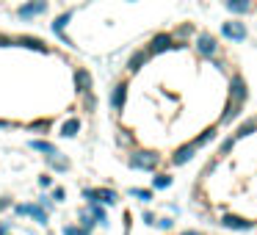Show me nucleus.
I'll return each mask as SVG.
<instances>
[{"mask_svg":"<svg viewBox=\"0 0 257 235\" xmlns=\"http://www.w3.org/2000/svg\"><path fill=\"white\" fill-rule=\"evenodd\" d=\"M127 166L136 169V172H158V166H161V155H158L155 150H130L127 155Z\"/></svg>","mask_w":257,"mask_h":235,"instance_id":"obj_1","label":"nucleus"},{"mask_svg":"<svg viewBox=\"0 0 257 235\" xmlns=\"http://www.w3.org/2000/svg\"><path fill=\"white\" fill-rule=\"evenodd\" d=\"M177 47H183V45L174 39V34H155L150 39V45H147V50H150V56H161V53L177 50Z\"/></svg>","mask_w":257,"mask_h":235,"instance_id":"obj_2","label":"nucleus"},{"mask_svg":"<svg viewBox=\"0 0 257 235\" xmlns=\"http://www.w3.org/2000/svg\"><path fill=\"white\" fill-rule=\"evenodd\" d=\"M194 47H196V53H199L202 58H216L218 56V42H216L213 34H196Z\"/></svg>","mask_w":257,"mask_h":235,"instance_id":"obj_3","label":"nucleus"},{"mask_svg":"<svg viewBox=\"0 0 257 235\" xmlns=\"http://www.w3.org/2000/svg\"><path fill=\"white\" fill-rule=\"evenodd\" d=\"M218 224L224 229H232V232H249V229H254V221H249L243 216H235V213H221Z\"/></svg>","mask_w":257,"mask_h":235,"instance_id":"obj_4","label":"nucleus"},{"mask_svg":"<svg viewBox=\"0 0 257 235\" xmlns=\"http://www.w3.org/2000/svg\"><path fill=\"white\" fill-rule=\"evenodd\" d=\"M86 202H100V205H116L119 194L113 188H83Z\"/></svg>","mask_w":257,"mask_h":235,"instance_id":"obj_5","label":"nucleus"},{"mask_svg":"<svg viewBox=\"0 0 257 235\" xmlns=\"http://www.w3.org/2000/svg\"><path fill=\"white\" fill-rule=\"evenodd\" d=\"M12 207H14L17 216H31V218H36L39 224H47V218H50V213H47L39 202H23V205H12Z\"/></svg>","mask_w":257,"mask_h":235,"instance_id":"obj_6","label":"nucleus"},{"mask_svg":"<svg viewBox=\"0 0 257 235\" xmlns=\"http://www.w3.org/2000/svg\"><path fill=\"white\" fill-rule=\"evenodd\" d=\"M196 155H199V147H196L194 141H188V144H183V147L174 150V155L169 158V163H172V166H185V163H191Z\"/></svg>","mask_w":257,"mask_h":235,"instance_id":"obj_7","label":"nucleus"},{"mask_svg":"<svg viewBox=\"0 0 257 235\" xmlns=\"http://www.w3.org/2000/svg\"><path fill=\"white\" fill-rule=\"evenodd\" d=\"M227 100H235V102H243V105H246V100H249V86H246L243 75H238V72L232 75V80H229V94H227Z\"/></svg>","mask_w":257,"mask_h":235,"instance_id":"obj_8","label":"nucleus"},{"mask_svg":"<svg viewBox=\"0 0 257 235\" xmlns=\"http://www.w3.org/2000/svg\"><path fill=\"white\" fill-rule=\"evenodd\" d=\"M47 12V0H28L25 6L17 9V17L20 20H36Z\"/></svg>","mask_w":257,"mask_h":235,"instance_id":"obj_9","label":"nucleus"},{"mask_svg":"<svg viewBox=\"0 0 257 235\" xmlns=\"http://www.w3.org/2000/svg\"><path fill=\"white\" fill-rule=\"evenodd\" d=\"M221 36H224V39H229V42H243L249 34H246V25L243 23H235V20H232V23H224L221 25Z\"/></svg>","mask_w":257,"mask_h":235,"instance_id":"obj_10","label":"nucleus"},{"mask_svg":"<svg viewBox=\"0 0 257 235\" xmlns=\"http://www.w3.org/2000/svg\"><path fill=\"white\" fill-rule=\"evenodd\" d=\"M72 78H75V91H78V94H86V91H91V86H94V78H91V72L86 67H78Z\"/></svg>","mask_w":257,"mask_h":235,"instance_id":"obj_11","label":"nucleus"},{"mask_svg":"<svg viewBox=\"0 0 257 235\" xmlns=\"http://www.w3.org/2000/svg\"><path fill=\"white\" fill-rule=\"evenodd\" d=\"M108 102H111V111H122V108H124V102H127V83H124V80L111 89Z\"/></svg>","mask_w":257,"mask_h":235,"instance_id":"obj_12","label":"nucleus"},{"mask_svg":"<svg viewBox=\"0 0 257 235\" xmlns=\"http://www.w3.org/2000/svg\"><path fill=\"white\" fill-rule=\"evenodd\" d=\"M150 50H147V47H141V50H136V53H130V58H127V72H139L141 67H144L147 61H150Z\"/></svg>","mask_w":257,"mask_h":235,"instance_id":"obj_13","label":"nucleus"},{"mask_svg":"<svg viewBox=\"0 0 257 235\" xmlns=\"http://www.w3.org/2000/svg\"><path fill=\"white\" fill-rule=\"evenodd\" d=\"M45 163L50 172H69V158L61 155V152H53V155H45Z\"/></svg>","mask_w":257,"mask_h":235,"instance_id":"obj_14","label":"nucleus"},{"mask_svg":"<svg viewBox=\"0 0 257 235\" xmlns=\"http://www.w3.org/2000/svg\"><path fill=\"white\" fill-rule=\"evenodd\" d=\"M69 20H72V12H64V14H58V17L53 20V34H56L61 42H67V45H69V39H67V31L64 28H67Z\"/></svg>","mask_w":257,"mask_h":235,"instance_id":"obj_15","label":"nucleus"},{"mask_svg":"<svg viewBox=\"0 0 257 235\" xmlns=\"http://www.w3.org/2000/svg\"><path fill=\"white\" fill-rule=\"evenodd\" d=\"M17 47H28V50H36V53H47V45L39 39V36H17Z\"/></svg>","mask_w":257,"mask_h":235,"instance_id":"obj_16","label":"nucleus"},{"mask_svg":"<svg viewBox=\"0 0 257 235\" xmlns=\"http://www.w3.org/2000/svg\"><path fill=\"white\" fill-rule=\"evenodd\" d=\"M224 9L232 14H249L254 9V3L251 0H224Z\"/></svg>","mask_w":257,"mask_h":235,"instance_id":"obj_17","label":"nucleus"},{"mask_svg":"<svg viewBox=\"0 0 257 235\" xmlns=\"http://www.w3.org/2000/svg\"><path fill=\"white\" fill-rule=\"evenodd\" d=\"M251 133H257V116H254V119H246V122H240L238 128H235L232 136L240 141V139H249Z\"/></svg>","mask_w":257,"mask_h":235,"instance_id":"obj_18","label":"nucleus"},{"mask_svg":"<svg viewBox=\"0 0 257 235\" xmlns=\"http://www.w3.org/2000/svg\"><path fill=\"white\" fill-rule=\"evenodd\" d=\"M89 213L91 218H94L100 227H108V213H105V205H100V202H89Z\"/></svg>","mask_w":257,"mask_h":235,"instance_id":"obj_19","label":"nucleus"},{"mask_svg":"<svg viewBox=\"0 0 257 235\" xmlns=\"http://www.w3.org/2000/svg\"><path fill=\"white\" fill-rule=\"evenodd\" d=\"M174 185V177L169 172H158L155 177H152V191H166Z\"/></svg>","mask_w":257,"mask_h":235,"instance_id":"obj_20","label":"nucleus"},{"mask_svg":"<svg viewBox=\"0 0 257 235\" xmlns=\"http://www.w3.org/2000/svg\"><path fill=\"white\" fill-rule=\"evenodd\" d=\"M78 130H80V119L78 116H72V119H67V122L61 125V139H75L78 136Z\"/></svg>","mask_w":257,"mask_h":235,"instance_id":"obj_21","label":"nucleus"},{"mask_svg":"<svg viewBox=\"0 0 257 235\" xmlns=\"http://www.w3.org/2000/svg\"><path fill=\"white\" fill-rule=\"evenodd\" d=\"M31 150L42 152V155H53V152H58V147L53 144V141H47V139H34L31 141Z\"/></svg>","mask_w":257,"mask_h":235,"instance_id":"obj_22","label":"nucleus"},{"mask_svg":"<svg viewBox=\"0 0 257 235\" xmlns=\"http://www.w3.org/2000/svg\"><path fill=\"white\" fill-rule=\"evenodd\" d=\"M78 224L83 227V232H86V235H91V232H94V227H97V221L91 218V213H89V210H80V216H78Z\"/></svg>","mask_w":257,"mask_h":235,"instance_id":"obj_23","label":"nucleus"},{"mask_svg":"<svg viewBox=\"0 0 257 235\" xmlns=\"http://www.w3.org/2000/svg\"><path fill=\"white\" fill-rule=\"evenodd\" d=\"M216 136H218V128H207V130H205V133H202V136H196V139H191V141H194V144H196V147H199V150H202V147H207V144H210L213 139H216Z\"/></svg>","mask_w":257,"mask_h":235,"instance_id":"obj_24","label":"nucleus"},{"mask_svg":"<svg viewBox=\"0 0 257 235\" xmlns=\"http://www.w3.org/2000/svg\"><path fill=\"white\" fill-rule=\"evenodd\" d=\"M130 196H136V199H141V202H152L155 191L152 188H130Z\"/></svg>","mask_w":257,"mask_h":235,"instance_id":"obj_25","label":"nucleus"},{"mask_svg":"<svg viewBox=\"0 0 257 235\" xmlns=\"http://www.w3.org/2000/svg\"><path fill=\"white\" fill-rule=\"evenodd\" d=\"M235 144H238V139H235V136H227V139L221 141V147H218V158H221V155H229V152L235 150Z\"/></svg>","mask_w":257,"mask_h":235,"instance_id":"obj_26","label":"nucleus"},{"mask_svg":"<svg viewBox=\"0 0 257 235\" xmlns=\"http://www.w3.org/2000/svg\"><path fill=\"white\" fill-rule=\"evenodd\" d=\"M80 97H83V108H86V111H94V108H97V97L91 94V91H86V94H80Z\"/></svg>","mask_w":257,"mask_h":235,"instance_id":"obj_27","label":"nucleus"},{"mask_svg":"<svg viewBox=\"0 0 257 235\" xmlns=\"http://www.w3.org/2000/svg\"><path fill=\"white\" fill-rule=\"evenodd\" d=\"M155 227L158 229H161V232H169V229H174V218H158V221H155Z\"/></svg>","mask_w":257,"mask_h":235,"instance_id":"obj_28","label":"nucleus"},{"mask_svg":"<svg viewBox=\"0 0 257 235\" xmlns=\"http://www.w3.org/2000/svg\"><path fill=\"white\" fill-rule=\"evenodd\" d=\"M61 235H86V232H83V227H80V224H64Z\"/></svg>","mask_w":257,"mask_h":235,"instance_id":"obj_29","label":"nucleus"},{"mask_svg":"<svg viewBox=\"0 0 257 235\" xmlns=\"http://www.w3.org/2000/svg\"><path fill=\"white\" fill-rule=\"evenodd\" d=\"M64 196H67V191H64L61 185H53L50 188V199L53 202H64Z\"/></svg>","mask_w":257,"mask_h":235,"instance_id":"obj_30","label":"nucleus"},{"mask_svg":"<svg viewBox=\"0 0 257 235\" xmlns=\"http://www.w3.org/2000/svg\"><path fill=\"white\" fill-rule=\"evenodd\" d=\"M191 34H194V25H188V23H185V25H183V28H180V31H177V34H174V39H177V42H180V39H185V36H191Z\"/></svg>","mask_w":257,"mask_h":235,"instance_id":"obj_31","label":"nucleus"},{"mask_svg":"<svg viewBox=\"0 0 257 235\" xmlns=\"http://www.w3.org/2000/svg\"><path fill=\"white\" fill-rule=\"evenodd\" d=\"M17 45V36H9V34H0V47H14Z\"/></svg>","mask_w":257,"mask_h":235,"instance_id":"obj_32","label":"nucleus"},{"mask_svg":"<svg viewBox=\"0 0 257 235\" xmlns=\"http://www.w3.org/2000/svg\"><path fill=\"white\" fill-rule=\"evenodd\" d=\"M39 188L42 191H50L53 188V177H50V174H42V177H39Z\"/></svg>","mask_w":257,"mask_h":235,"instance_id":"obj_33","label":"nucleus"},{"mask_svg":"<svg viewBox=\"0 0 257 235\" xmlns=\"http://www.w3.org/2000/svg\"><path fill=\"white\" fill-rule=\"evenodd\" d=\"M50 128V122H47V119H36L34 125H31V130H47Z\"/></svg>","mask_w":257,"mask_h":235,"instance_id":"obj_34","label":"nucleus"},{"mask_svg":"<svg viewBox=\"0 0 257 235\" xmlns=\"http://www.w3.org/2000/svg\"><path fill=\"white\" fill-rule=\"evenodd\" d=\"M39 205L45 207L47 213H50V210H53V199H50V194H45V196H42V199H39Z\"/></svg>","mask_w":257,"mask_h":235,"instance_id":"obj_35","label":"nucleus"},{"mask_svg":"<svg viewBox=\"0 0 257 235\" xmlns=\"http://www.w3.org/2000/svg\"><path fill=\"white\" fill-rule=\"evenodd\" d=\"M12 205H14V202L9 199V196H0V213H6V210H9V207H12Z\"/></svg>","mask_w":257,"mask_h":235,"instance_id":"obj_36","label":"nucleus"},{"mask_svg":"<svg viewBox=\"0 0 257 235\" xmlns=\"http://www.w3.org/2000/svg\"><path fill=\"white\" fill-rule=\"evenodd\" d=\"M155 221H158V218H155V216H152V213H150V210H147V213H144V224H150V227H155Z\"/></svg>","mask_w":257,"mask_h":235,"instance_id":"obj_37","label":"nucleus"},{"mask_svg":"<svg viewBox=\"0 0 257 235\" xmlns=\"http://www.w3.org/2000/svg\"><path fill=\"white\" fill-rule=\"evenodd\" d=\"M9 229H12V227H9V221L0 224V235H9Z\"/></svg>","mask_w":257,"mask_h":235,"instance_id":"obj_38","label":"nucleus"},{"mask_svg":"<svg viewBox=\"0 0 257 235\" xmlns=\"http://www.w3.org/2000/svg\"><path fill=\"white\" fill-rule=\"evenodd\" d=\"M180 235H205V232H199V229H183Z\"/></svg>","mask_w":257,"mask_h":235,"instance_id":"obj_39","label":"nucleus"}]
</instances>
